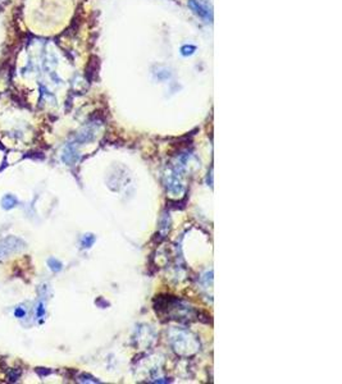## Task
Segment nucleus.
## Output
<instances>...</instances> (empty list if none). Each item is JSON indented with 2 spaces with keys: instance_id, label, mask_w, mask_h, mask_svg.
Masks as SVG:
<instances>
[{
  "instance_id": "nucleus-1",
  "label": "nucleus",
  "mask_w": 342,
  "mask_h": 384,
  "mask_svg": "<svg viewBox=\"0 0 342 384\" xmlns=\"http://www.w3.org/2000/svg\"><path fill=\"white\" fill-rule=\"evenodd\" d=\"M189 7L193 9L195 15L203 18L204 21H212L213 15H212L211 8L208 7V4L203 3L201 0H189Z\"/></svg>"
},
{
  "instance_id": "nucleus-2",
  "label": "nucleus",
  "mask_w": 342,
  "mask_h": 384,
  "mask_svg": "<svg viewBox=\"0 0 342 384\" xmlns=\"http://www.w3.org/2000/svg\"><path fill=\"white\" fill-rule=\"evenodd\" d=\"M16 317H18V318H23V317H25V310H23V309H17V310H16Z\"/></svg>"
}]
</instances>
